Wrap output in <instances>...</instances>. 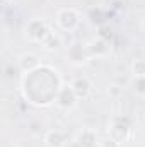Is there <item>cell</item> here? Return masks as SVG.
Wrapping results in <instances>:
<instances>
[{
  "label": "cell",
  "instance_id": "6da1fadb",
  "mask_svg": "<svg viewBox=\"0 0 145 147\" xmlns=\"http://www.w3.org/2000/svg\"><path fill=\"white\" fill-rule=\"evenodd\" d=\"M56 24H58V28L62 31L72 33L73 29H77V26L80 24V14L72 7L60 9L58 14H56Z\"/></svg>",
  "mask_w": 145,
  "mask_h": 147
},
{
  "label": "cell",
  "instance_id": "7a4b0ae2",
  "mask_svg": "<svg viewBox=\"0 0 145 147\" xmlns=\"http://www.w3.org/2000/svg\"><path fill=\"white\" fill-rule=\"evenodd\" d=\"M67 58H68V62H70L72 65L80 67V65H85L92 57H91V53H89V50H87V45L73 43V45L68 46V50H67Z\"/></svg>",
  "mask_w": 145,
  "mask_h": 147
},
{
  "label": "cell",
  "instance_id": "3957f363",
  "mask_svg": "<svg viewBox=\"0 0 145 147\" xmlns=\"http://www.w3.org/2000/svg\"><path fill=\"white\" fill-rule=\"evenodd\" d=\"M48 31H50V29H48L46 22H44L43 19H39V17L31 19V21L26 24V28H24V34H26V38H28L29 41H34V43H39L43 38L46 36Z\"/></svg>",
  "mask_w": 145,
  "mask_h": 147
},
{
  "label": "cell",
  "instance_id": "277c9868",
  "mask_svg": "<svg viewBox=\"0 0 145 147\" xmlns=\"http://www.w3.org/2000/svg\"><path fill=\"white\" fill-rule=\"evenodd\" d=\"M55 101H56L58 108L70 111L77 106L79 98L75 96L72 86L68 84V86H60V89H58V92H56V96H55Z\"/></svg>",
  "mask_w": 145,
  "mask_h": 147
},
{
  "label": "cell",
  "instance_id": "5b68a950",
  "mask_svg": "<svg viewBox=\"0 0 145 147\" xmlns=\"http://www.w3.org/2000/svg\"><path fill=\"white\" fill-rule=\"evenodd\" d=\"M130 132H132V127H130V123L126 120H114L111 123V127H109L108 135L113 137L114 140H118L119 144H123V142L128 140Z\"/></svg>",
  "mask_w": 145,
  "mask_h": 147
},
{
  "label": "cell",
  "instance_id": "8992f818",
  "mask_svg": "<svg viewBox=\"0 0 145 147\" xmlns=\"http://www.w3.org/2000/svg\"><path fill=\"white\" fill-rule=\"evenodd\" d=\"M87 50H89L92 58H104L111 53V45H109L108 39L97 36L87 43Z\"/></svg>",
  "mask_w": 145,
  "mask_h": 147
},
{
  "label": "cell",
  "instance_id": "52a82bcc",
  "mask_svg": "<svg viewBox=\"0 0 145 147\" xmlns=\"http://www.w3.org/2000/svg\"><path fill=\"white\" fill-rule=\"evenodd\" d=\"M70 86H72L73 92H75V96L79 99H85L92 92V82L87 77H75L72 82H70Z\"/></svg>",
  "mask_w": 145,
  "mask_h": 147
},
{
  "label": "cell",
  "instance_id": "ba28073f",
  "mask_svg": "<svg viewBox=\"0 0 145 147\" xmlns=\"http://www.w3.org/2000/svg\"><path fill=\"white\" fill-rule=\"evenodd\" d=\"M99 137L97 132L92 128H82L77 135V146L79 147H99Z\"/></svg>",
  "mask_w": 145,
  "mask_h": 147
},
{
  "label": "cell",
  "instance_id": "9c48e42d",
  "mask_svg": "<svg viewBox=\"0 0 145 147\" xmlns=\"http://www.w3.org/2000/svg\"><path fill=\"white\" fill-rule=\"evenodd\" d=\"M43 140H44V146L46 147H65L67 146V135H65V132H62L58 128L48 130L44 134Z\"/></svg>",
  "mask_w": 145,
  "mask_h": 147
},
{
  "label": "cell",
  "instance_id": "30bf717a",
  "mask_svg": "<svg viewBox=\"0 0 145 147\" xmlns=\"http://www.w3.org/2000/svg\"><path fill=\"white\" fill-rule=\"evenodd\" d=\"M19 67H21L22 72L31 74L41 67V62H39V58H38L34 53H22L19 57Z\"/></svg>",
  "mask_w": 145,
  "mask_h": 147
},
{
  "label": "cell",
  "instance_id": "8fae6325",
  "mask_svg": "<svg viewBox=\"0 0 145 147\" xmlns=\"http://www.w3.org/2000/svg\"><path fill=\"white\" fill-rule=\"evenodd\" d=\"M39 45H41L44 50H48V51H56V50L62 46V36H60L58 33L48 31L46 36L39 41Z\"/></svg>",
  "mask_w": 145,
  "mask_h": 147
},
{
  "label": "cell",
  "instance_id": "7c38bea8",
  "mask_svg": "<svg viewBox=\"0 0 145 147\" xmlns=\"http://www.w3.org/2000/svg\"><path fill=\"white\" fill-rule=\"evenodd\" d=\"M130 70H132L135 79L145 77V58H135L130 65Z\"/></svg>",
  "mask_w": 145,
  "mask_h": 147
},
{
  "label": "cell",
  "instance_id": "4fadbf2b",
  "mask_svg": "<svg viewBox=\"0 0 145 147\" xmlns=\"http://www.w3.org/2000/svg\"><path fill=\"white\" fill-rule=\"evenodd\" d=\"M133 91H135L138 96H145V77L135 79V82H133Z\"/></svg>",
  "mask_w": 145,
  "mask_h": 147
},
{
  "label": "cell",
  "instance_id": "5bb4252c",
  "mask_svg": "<svg viewBox=\"0 0 145 147\" xmlns=\"http://www.w3.org/2000/svg\"><path fill=\"white\" fill-rule=\"evenodd\" d=\"M108 96L109 98H113V99H118L119 96H121V92H123V89L119 87V86H116V84H113V86H109L108 87Z\"/></svg>",
  "mask_w": 145,
  "mask_h": 147
},
{
  "label": "cell",
  "instance_id": "9a60e30c",
  "mask_svg": "<svg viewBox=\"0 0 145 147\" xmlns=\"http://www.w3.org/2000/svg\"><path fill=\"white\" fill-rule=\"evenodd\" d=\"M99 147H121V144H119L118 140H114L113 137H109V135H108L104 140H101V142H99Z\"/></svg>",
  "mask_w": 145,
  "mask_h": 147
},
{
  "label": "cell",
  "instance_id": "2e32d148",
  "mask_svg": "<svg viewBox=\"0 0 145 147\" xmlns=\"http://www.w3.org/2000/svg\"><path fill=\"white\" fill-rule=\"evenodd\" d=\"M140 26H142V31H144V33H145V17H144V19H142V24H140Z\"/></svg>",
  "mask_w": 145,
  "mask_h": 147
},
{
  "label": "cell",
  "instance_id": "e0dca14e",
  "mask_svg": "<svg viewBox=\"0 0 145 147\" xmlns=\"http://www.w3.org/2000/svg\"><path fill=\"white\" fill-rule=\"evenodd\" d=\"M5 3H15V2H19V0H3Z\"/></svg>",
  "mask_w": 145,
  "mask_h": 147
}]
</instances>
